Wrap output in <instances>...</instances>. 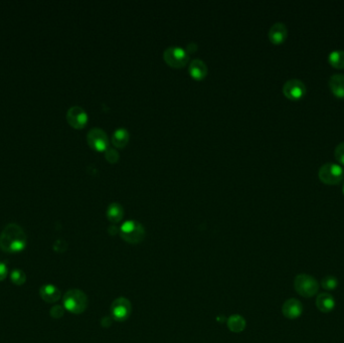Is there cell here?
<instances>
[{"label":"cell","instance_id":"8fae6325","mask_svg":"<svg viewBox=\"0 0 344 343\" xmlns=\"http://www.w3.org/2000/svg\"><path fill=\"white\" fill-rule=\"evenodd\" d=\"M282 312L288 319H297L303 313V305L297 299H288L282 306Z\"/></svg>","mask_w":344,"mask_h":343},{"label":"cell","instance_id":"ba28073f","mask_svg":"<svg viewBox=\"0 0 344 343\" xmlns=\"http://www.w3.org/2000/svg\"><path fill=\"white\" fill-rule=\"evenodd\" d=\"M283 93L289 99L298 100L306 93V86L299 79H290L284 84Z\"/></svg>","mask_w":344,"mask_h":343},{"label":"cell","instance_id":"44dd1931","mask_svg":"<svg viewBox=\"0 0 344 343\" xmlns=\"http://www.w3.org/2000/svg\"><path fill=\"white\" fill-rule=\"evenodd\" d=\"M10 280L14 285L21 286L27 282V275L22 270L14 269L10 273Z\"/></svg>","mask_w":344,"mask_h":343},{"label":"cell","instance_id":"cb8c5ba5","mask_svg":"<svg viewBox=\"0 0 344 343\" xmlns=\"http://www.w3.org/2000/svg\"><path fill=\"white\" fill-rule=\"evenodd\" d=\"M335 158L337 159V161H339L341 164L344 165V142L339 143L336 148H335Z\"/></svg>","mask_w":344,"mask_h":343},{"label":"cell","instance_id":"2e32d148","mask_svg":"<svg viewBox=\"0 0 344 343\" xmlns=\"http://www.w3.org/2000/svg\"><path fill=\"white\" fill-rule=\"evenodd\" d=\"M188 70H189L190 75L194 77L195 79H201L208 73V67H207L205 62L198 59H195L190 62Z\"/></svg>","mask_w":344,"mask_h":343},{"label":"cell","instance_id":"4316f807","mask_svg":"<svg viewBox=\"0 0 344 343\" xmlns=\"http://www.w3.org/2000/svg\"><path fill=\"white\" fill-rule=\"evenodd\" d=\"M342 190H343V193H344V184H343V186H342Z\"/></svg>","mask_w":344,"mask_h":343},{"label":"cell","instance_id":"52a82bcc","mask_svg":"<svg viewBox=\"0 0 344 343\" xmlns=\"http://www.w3.org/2000/svg\"><path fill=\"white\" fill-rule=\"evenodd\" d=\"M131 313H132V305L127 298H124V297L117 298L112 303L111 314H112V317L116 321H119V322L125 321L130 317Z\"/></svg>","mask_w":344,"mask_h":343},{"label":"cell","instance_id":"484cf974","mask_svg":"<svg viewBox=\"0 0 344 343\" xmlns=\"http://www.w3.org/2000/svg\"><path fill=\"white\" fill-rule=\"evenodd\" d=\"M7 275H8V268H7V266L3 262H0V282L5 280L6 277H7Z\"/></svg>","mask_w":344,"mask_h":343},{"label":"cell","instance_id":"7402d4cb","mask_svg":"<svg viewBox=\"0 0 344 343\" xmlns=\"http://www.w3.org/2000/svg\"><path fill=\"white\" fill-rule=\"evenodd\" d=\"M338 286V280L333 276H326L321 281V287L325 290L332 291Z\"/></svg>","mask_w":344,"mask_h":343},{"label":"cell","instance_id":"3957f363","mask_svg":"<svg viewBox=\"0 0 344 343\" xmlns=\"http://www.w3.org/2000/svg\"><path fill=\"white\" fill-rule=\"evenodd\" d=\"M121 238L129 244L137 245L145 238L144 226L136 220H127L120 228Z\"/></svg>","mask_w":344,"mask_h":343},{"label":"cell","instance_id":"4fadbf2b","mask_svg":"<svg viewBox=\"0 0 344 343\" xmlns=\"http://www.w3.org/2000/svg\"><path fill=\"white\" fill-rule=\"evenodd\" d=\"M288 35V30L285 24L276 22L274 24L269 31V38L274 43H281Z\"/></svg>","mask_w":344,"mask_h":343},{"label":"cell","instance_id":"7c38bea8","mask_svg":"<svg viewBox=\"0 0 344 343\" xmlns=\"http://www.w3.org/2000/svg\"><path fill=\"white\" fill-rule=\"evenodd\" d=\"M39 296L47 303H56L61 299L60 289L53 284H44L39 288Z\"/></svg>","mask_w":344,"mask_h":343},{"label":"cell","instance_id":"5b68a950","mask_svg":"<svg viewBox=\"0 0 344 343\" xmlns=\"http://www.w3.org/2000/svg\"><path fill=\"white\" fill-rule=\"evenodd\" d=\"M294 287L299 295L305 298H310L318 293L320 286L312 276L300 274L294 280Z\"/></svg>","mask_w":344,"mask_h":343},{"label":"cell","instance_id":"5bb4252c","mask_svg":"<svg viewBox=\"0 0 344 343\" xmlns=\"http://www.w3.org/2000/svg\"><path fill=\"white\" fill-rule=\"evenodd\" d=\"M317 308L323 313H329L335 308V300L328 293H321L316 299Z\"/></svg>","mask_w":344,"mask_h":343},{"label":"cell","instance_id":"ffe728a7","mask_svg":"<svg viewBox=\"0 0 344 343\" xmlns=\"http://www.w3.org/2000/svg\"><path fill=\"white\" fill-rule=\"evenodd\" d=\"M328 62L337 68H343L344 67V51L341 50H335L332 51L328 55Z\"/></svg>","mask_w":344,"mask_h":343},{"label":"cell","instance_id":"8992f818","mask_svg":"<svg viewBox=\"0 0 344 343\" xmlns=\"http://www.w3.org/2000/svg\"><path fill=\"white\" fill-rule=\"evenodd\" d=\"M163 58L168 64L179 67L188 62V54L182 48L172 45L165 49L163 53Z\"/></svg>","mask_w":344,"mask_h":343},{"label":"cell","instance_id":"ac0fdd59","mask_svg":"<svg viewBox=\"0 0 344 343\" xmlns=\"http://www.w3.org/2000/svg\"><path fill=\"white\" fill-rule=\"evenodd\" d=\"M124 216L123 208L117 203L113 202L111 203L107 209V218L111 222H119Z\"/></svg>","mask_w":344,"mask_h":343},{"label":"cell","instance_id":"7a4b0ae2","mask_svg":"<svg viewBox=\"0 0 344 343\" xmlns=\"http://www.w3.org/2000/svg\"><path fill=\"white\" fill-rule=\"evenodd\" d=\"M63 304L66 311L81 314L88 307V297L79 289H71L63 295Z\"/></svg>","mask_w":344,"mask_h":343},{"label":"cell","instance_id":"d6986e66","mask_svg":"<svg viewBox=\"0 0 344 343\" xmlns=\"http://www.w3.org/2000/svg\"><path fill=\"white\" fill-rule=\"evenodd\" d=\"M112 140L115 146H118V147L125 146L127 142L129 141V132L126 130L125 128H118L114 132Z\"/></svg>","mask_w":344,"mask_h":343},{"label":"cell","instance_id":"30bf717a","mask_svg":"<svg viewBox=\"0 0 344 343\" xmlns=\"http://www.w3.org/2000/svg\"><path fill=\"white\" fill-rule=\"evenodd\" d=\"M88 143L96 150H104L108 145V136L104 130L93 128L87 135Z\"/></svg>","mask_w":344,"mask_h":343},{"label":"cell","instance_id":"d4e9b609","mask_svg":"<svg viewBox=\"0 0 344 343\" xmlns=\"http://www.w3.org/2000/svg\"><path fill=\"white\" fill-rule=\"evenodd\" d=\"M106 158L111 161V162H115L118 160L119 158V154H118V151L115 150L114 148H108L106 150Z\"/></svg>","mask_w":344,"mask_h":343},{"label":"cell","instance_id":"277c9868","mask_svg":"<svg viewBox=\"0 0 344 343\" xmlns=\"http://www.w3.org/2000/svg\"><path fill=\"white\" fill-rule=\"evenodd\" d=\"M318 175L320 180L326 185H337L343 178L344 170L337 163L327 162L319 168Z\"/></svg>","mask_w":344,"mask_h":343},{"label":"cell","instance_id":"6da1fadb","mask_svg":"<svg viewBox=\"0 0 344 343\" xmlns=\"http://www.w3.org/2000/svg\"><path fill=\"white\" fill-rule=\"evenodd\" d=\"M27 235L16 223L7 224L0 235V248L7 254H17L27 248Z\"/></svg>","mask_w":344,"mask_h":343},{"label":"cell","instance_id":"9a60e30c","mask_svg":"<svg viewBox=\"0 0 344 343\" xmlns=\"http://www.w3.org/2000/svg\"><path fill=\"white\" fill-rule=\"evenodd\" d=\"M329 87L336 97L344 98V75L334 74L329 78Z\"/></svg>","mask_w":344,"mask_h":343},{"label":"cell","instance_id":"9c48e42d","mask_svg":"<svg viewBox=\"0 0 344 343\" xmlns=\"http://www.w3.org/2000/svg\"><path fill=\"white\" fill-rule=\"evenodd\" d=\"M67 122L72 125L74 128L80 129L87 124L88 115L86 111L80 106H73L67 110L66 113Z\"/></svg>","mask_w":344,"mask_h":343},{"label":"cell","instance_id":"e0dca14e","mask_svg":"<svg viewBox=\"0 0 344 343\" xmlns=\"http://www.w3.org/2000/svg\"><path fill=\"white\" fill-rule=\"evenodd\" d=\"M227 327L232 332L240 333L246 328V320L241 315H233L227 320Z\"/></svg>","mask_w":344,"mask_h":343},{"label":"cell","instance_id":"603a6c76","mask_svg":"<svg viewBox=\"0 0 344 343\" xmlns=\"http://www.w3.org/2000/svg\"><path fill=\"white\" fill-rule=\"evenodd\" d=\"M64 308H63V306H61V305H56V306H54L52 309H51V311H50V314H51V316L53 317V318H55V319H60V318H62L63 316V314H64Z\"/></svg>","mask_w":344,"mask_h":343}]
</instances>
